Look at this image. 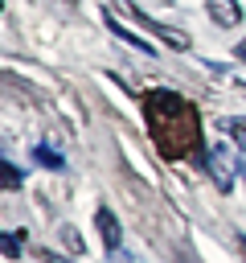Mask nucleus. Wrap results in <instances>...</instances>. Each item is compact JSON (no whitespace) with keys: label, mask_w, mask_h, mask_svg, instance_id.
Returning <instances> with one entry per match:
<instances>
[{"label":"nucleus","mask_w":246,"mask_h":263,"mask_svg":"<svg viewBox=\"0 0 246 263\" xmlns=\"http://www.w3.org/2000/svg\"><path fill=\"white\" fill-rule=\"evenodd\" d=\"M144 123H148L152 144L164 160H184V156L201 152V115L184 95L148 90L144 95Z\"/></svg>","instance_id":"1"},{"label":"nucleus","mask_w":246,"mask_h":263,"mask_svg":"<svg viewBox=\"0 0 246 263\" xmlns=\"http://www.w3.org/2000/svg\"><path fill=\"white\" fill-rule=\"evenodd\" d=\"M115 8H123V12H127V16L135 21V25H144L148 33H156L160 41H168L172 49H189V33H180V29H168V25H160V21H152V16H148V12H139V8L131 4V0H115Z\"/></svg>","instance_id":"2"},{"label":"nucleus","mask_w":246,"mask_h":263,"mask_svg":"<svg viewBox=\"0 0 246 263\" xmlns=\"http://www.w3.org/2000/svg\"><path fill=\"white\" fill-rule=\"evenodd\" d=\"M205 173L213 177V185H217L221 193L234 189V168H230V152H225V144H213V148H209V156H205Z\"/></svg>","instance_id":"3"},{"label":"nucleus","mask_w":246,"mask_h":263,"mask_svg":"<svg viewBox=\"0 0 246 263\" xmlns=\"http://www.w3.org/2000/svg\"><path fill=\"white\" fill-rule=\"evenodd\" d=\"M94 226H98V234H102V247H107V251H119V242H123V226H119V218H115L107 205L94 210Z\"/></svg>","instance_id":"4"},{"label":"nucleus","mask_w":246,"mask_h":263,"mask_svg":"<svg viewBox=\"0 0 246 263\" xmlns=\"http://www.w3.org/2000/svg\"><path fill=\"white\" fill-rule=\"evenodd\" d=\"M102 25H107V29H111V33H115V37H119L123 45H131V49H139V53H156V49H152V45H148L144 37H135V33H131L127 25H119V16H115L111 8H102Z\"/></svg>","instance_id":"5"},{"label":"nucleus","mask_w":246,"mask_h":263,"mask_svg":"<svg viewBox=\"0 0 246 263\" xmlns=\"http://www.w3.org/2000/svg\"><path fill=\"white\" fill-rule=\"evenodd\" d=\"M205 8H209V16H213L221 29H230V25L242 21V4H238V0H205Z\"/></svg>","instance_id":"6"},{"label":"nucleus","mask_w":246,"mask_h":263,"mask_svg":"<svg viewBox=\"0 0 246 263\" xmlns=\"http://www.w3.org/2000/svg\"><path fill=\"white\" fill-rule=\"evenodd\" d=\"M33 160H37V164H45L49 173H61V168H66V156H57L49 144H33Z\"/></svg>","instance_id":"7"},{"label":"nucleus","mask_w":246,"mask_h":263,"mask_svg":"<svg viewBox=\"0 0 246 263\" xmlns=\"http://www.w3.org/2000/svg\"><path fill=\"white\" fill-rule=\"evenodd\" d=\"M20 185H25V168L0 156V189H20Z\"/></svg>","instance_id":"8"},{"label":"nucleus","mask_w":246,"mask_h":263,"mask_svg":"<svg viewBox=\"0 0 246 263\" xmlns=\"http://www.w3.org/2000/svg\"><path fill=\"white\" fill-rule=\"evenodd\" d=\"M221 132H225V136H230V140H234V144L246 152V119H242V115H230V119H221Z\"/></svg>","instance_id":"9"},{"label":"nucleus","mask_w":246,"mask_h":263,"mask_svg":"<svg viewBox=\"0 0 246 263\" xmlns=\"http://www.w3.org/2000/svg\"><path fill=\"white\" fill-rule=\"evenodd\" d=\"M20 242H25V230H8V234H0V251H4L8 259L20 255Z\"/></svg>","instance_id":"10"},{"label":"nucleus","mask_w":246,"mask_h":263,"mask_svg":"<svg viewBox=\"0 0 246 263\" xmlns=\"http://www.w3.org/2000/svg\"><path fill=\"white\" fill-rule=\"evenodd\" d=\"M37 259H41V263H74V259L57 255V251H37Z\"/></svg>","instance_id":"11"},{"label":"nucleus","mask_w":246,"mask_h":263,"mask_svg":"<svg viewBox=\"0 0 246 263\" xmlns=\"http://www.w3.org/2000/svg\"><path fill=\"white\" fill-rule=\"evenodd\" d=\"M111 263H139V259H127L123 251H111Z\"/></svg>","instance_id":"12"},{"label":"nucleus","mask_w":246,"mask_h":263,"mask_svg":"<svg viewBox=\"0 0 246 263\" xmlns=\"http://www.w3.org/2000/svg\"><path fill=\"white\" fill-rule=\"evenodd\" d=\"M234 58H242V62H246V37H242V41L234 45Z\"/></svg>","instance_id":"13"},{"label":"nucleus","mask_w":246,"mask_h":263,"mask_svg":"<svg viewBox=\"0 0 246 263\" xmlns=\"http://www.w3.org/2000/svg\"><path fill=\"white\" fill-rule=\"evenodd\" d=\"M234 242H238V251H242V259H246V234H242V230L234 234Z\"/></svg>","instance_id":"14"},{"label":"nucleus","mask_w":246,"mask_h":263,"mask_svg":"<svg viewBox=\"0 0 246 263\" xmlns=\"http://www.w3.org/2000/svg\"><path fill=\"white\" fill-rule=\"evenodd\" d=\"M238 177H246V156H242V160H238Z\"/></svg>","instance_id":"15"}]
</instances>
